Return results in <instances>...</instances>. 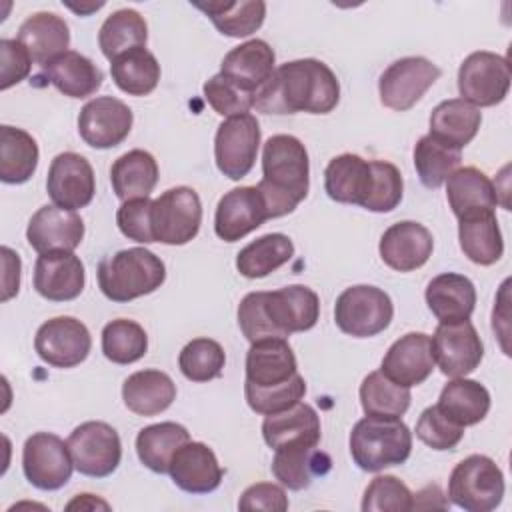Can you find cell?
Here are the masks:
<instances>
[{
	"mask_svg": "<svg viewBox=\"0 0 512 512\" xmlns=\"http://www.w3.org/2000/svg\"><path fill=\"white\" fill-rule=\"evenodd\" d=\"M340 100L336 74L316 58L280 64L256 92L254 108L264 114H328Z\"/></svg>",
	"mask_w": 512,
	"mask_h": 512,
	"instance_id": "obj_1",
	"label": "cell"
},
{
	"mask_svg": "<svg viewBox=\"0 0 512 512\" xmlns=\"http://www.w3.org/2000/svg\"><path fill=\"white\" fill-rule=\"evenodd\" d=\"M270 218H280L308 196L310 162L306 146L292 134H274L262 148V180L256 184Z\"/></svg>",
	"mask_w": 512,
	"mask_h": 512,
	"instance_id": "obj_2",
	"label": "cell"
},
{
	"mask_svg": "<svg viewBox=\"0 0 512 512\" xmlns=\"http://www.w3.org/2000/svg\"><path fill=\"white\" fill-rule=\"evenodd\" d=\"M96 276L102 294L122 304L158 290L166 280V266L146 248H126L102 258Z\"/></svg>",
	"mask_w": 512,
	"mask_h": 512,
	"instance_id": "obj_3",
	"label": "cell"
},
{
	"mask_svg": "<svg viewBox=\"0 0 512 512\" xmlns=\"http://www.w3.org/2000/svg\"><path fill=\"white\" fill-rule=\"evenodd\" d=\"M350 454L364 472L400 466L412 452L410 428L394 416H364L350 432Z\"/></svg>",
	"mask_w": 512,
	"mask_h": 512,
	"instance_id": "obj_4",
	"label": "cell"
},
{
	"mask_svg": "<svg viewBox=\"0 0 512 512\" xmlns=\"http://www.w3.org/2000/svg\"><path fill=\"white\" fill-rule=\"evenodd\" d=\"M504 488L500 466L484 454H472L450 472L448 500L468 512H490L500 506Z\"/></svg>",
	"mask_w": 512,
	"mask_h": 512,
	"instance_id": "obj_5",
	"label": "cell"
},
{
	"mask_svg": "<svg viewBox=\"0 0 512 512\" xmlns=\"http://www.w3.org/2000/svg\"><path fill=\"white\" fill-rule=\"evenodd\" d=\"M394 316L390 296L376 286L356 284L346 288L334 304L336 326L354 338H372L384 332Z\"/></svg>",
	"mask_w": 512,
	"mask_h": 512,
	"instance_id": "obj_6",
	"label": "cell"
},
{
	"mask_svg": "<svg viewBox=\"0 0 512 512\" xmlns=\"http://www.w3.org/2000/svg\"><path fill=\"white\" fill-rule=\"evenodd\" d=\"M202 224V202L194 188L176 186L152 200L150 226L154 242L182 246L196 238Z\"/></svg>",
	"mask_w": 512,
	"mask_h": 512,
	"instance_id": "obj_7",
	"label": "cell"
},
{
	"mask_svg": "<svg viewBox=\"0 0 512 512\" xmlns=\"http://www.w3.org/2000/svg\"><path fill=\"white\" fill-rule=\"evenodd\" d=\"M66 444L74 468L90 478L110 476L122 460V442L118 432L100 420H90L76 426Z\"/></svg>",
	"mask_w": 512,
	"mask_h": 512,
	"instance_id": "obj_8",
	"label": "cell"
},
{
	"mask_svg": "<svg viewBox=\"0 0 512 512\" xmlns=\"http://www.w3.org/2000/svg\"><path fill=\"white\" fill-rule=\"evenodd\" d=\"M510 90V64L504 56L478 50L458 68V92L472 106H496Z\"/></svg>",
	"mask_w": 512,
	"mask_h": 512,
	"instance_id": "obj_9",
	"label": "cell"
},
{
	"mask_svg": "<svg viewBox=\"0 0 512 512\" xmlns=\"http://www.w3.org/2000/svg\"><path fill=\"white\" fill-rule=\"evenodd\" d=\"M260 148V124L254 114H238L226 118L214 136V160L218 170L240 180L248 176Z\"/></svg>",
	"mask_w": 512,
	"mask_h": 512,
	"instance_id": "obj_10",
	"label": "cell"
},
{
	"mask_svg": "<svg viewBox=\"0 0 512 512\" xmlns=\"http://www.w3.org/2000/svg\"><path fill=\"white\" fill-rule=\"evenodd\" d=\"M440 74V68L424 56L400 58L380 74V102L390 110L406 112L426 94Z\"/></svg>",
	"mask_w": 512,
	"mask_h": 512,
	"instance_id": "obj_11",
	"label": "cell"
},
{
	"mask_svg": "<svg viewBox=\"0 0 512 512\" xmlns=\"http://www.w3.org/2000/svg\"><path fill=\"white\" fill-rule=\"evenodd\" d=\"M22 470L26 480L38 490L62 488L74 470L68 444L52 432L28 436L22 448Z\"/></svg>",
	"mask_w": 512,
	"mask_h": 512,
	"instance_id": "obj_12",
	"label": "cell"
},
{
	"mask_svg": "<svg viewBox=\"0 0 512 512\" xmlns=\"http://www.w3.org/2000/svg\"><path fill=\"white\" fill-rule=\"evenodd\" d=\"M430 342L434 364L450 378L474 372L484 358V344L470 320L440 322Z\"/></svg>",
	"mask_w": 512,
	"mask_h": 512,
	"instance_id": "obj_13",
	"label": "cell"
},
{
	"mask_svg": "<svg viewBox=\"0 0 512 512\" xmlns=\"http://www.w3.org/2000/svg\"><path fill=\"white\" fill-rule=\"evenodd\" d=\"M92 348V336L84 322L74 316H56L46 320L36 336V354L54 368H74L82 364Z\"/></svg>",
	"mask_w": 512,
	"mask_h": 512,
	"instance_id": "obj_14",
	"label": "cell"
},
{
	"mask_svg": "<svg viewBox=\"0 0 512 512\" xmlns=\"http://www.w3.org/2000/svg\"><path fill=\"white\" fill-rule=\"evenodd\" d=\"M132 122L134 116L126 102L114 96H96L78 114V134L88 146L108 150L128 138Z\"/></svg>",
	"mask_w": 512,
	"mask_h": 512,
	"instance_id": "obj_15",
	"label": "cell"
},
{
	"mask_svg": "<svg viewBox=\"0 0 512 512\" xmlns=\"http://www.w3.org/2000/svg\"><path fill=\"white\" fill-rule=\"evenodd\" d=\"M46 190L58 208L72 212L86 208L96 192L92 164L78 152H60L50 162Z\"/></svg>",
	"mask_w": 512,
	"mask_h": 512,
	"instance_id": "obj_16",
	"label": "cell"
},
{
	"mask_svg": "<svg viewBox=\"0 0 512 512\" xmlns=\"http://www.w3.org/2000/svg\"><path fill=\"white\" fill-rule=\"evenodd\" d=\"M270 220L266 202L256 186L228 190L216 206L214 232L224 242H236Z\"/></svg>",
	"mask_w": 512,
	"mask_h": 512,
	"instance_id": "obj_17",
	"label": "cell"
},
{
	"mask_svg": "<svg viewBox=\"0 0 512 512\" xmlns=\"http://www.w3.org/2000/svg\"><path fill=\"white\" fill-rule=\"evenodd\" d=\"M264 310L280 338L316 326L320 318L318 294L302 284L264 292Z\"/></svg>",
	"mask_w": 512,
	"mask_h": 512,
	"instance_id": "obj_18",
	"label": "cell"
},
{
	"mask_svg": "<svg viewBox=\"0 0 512 512\" xmlns=\"http://www.w3.org/2000/svg\"><path fill=\"white\" fill-rule=\"evenodd\" d=\"M432 250V232L414 220H402L388 226L378 244L382 262L396 272H412L422 268L432 256Z\"/></svg>",
	"mask_w": 512,
	"mask_h": 512,
	"instance_id": "obj_19",
	"label": "cell"
},
{
	"mask_svg": "<svg viewBox=\"0 0 512 512\" xmlns=\"http://www.w3.org/2000/svg\"><path fill=\"white\" fill-rule=\"evenodd\" d=\"M84 264L68 250L40 254L34 264V290L50 302H70L84 290Z\"/></svg>",
	"mask_w": 512,
	"mask_h": 512,
	"instance_id": "obj_20",
	"label": "cell"
},
{
	"mask_svg": "<svg viewBox=\"0 0 512 512\" xmlns=\"http://www.w3.org/2000/svg\"><path fill=\"white\" fill-rule=\"evenodd\" d=\"M434 370L432 342L424 332H408L400 336L384 354L380 372L398 386L412 388L428 380Z\"/></svg>",
	"mask_w": 512,
	"mask_h": 512,
	"instance_id": "obj_21",
	"label": "cell"
},
{
	"mask_svg": "<svg viewBox=\"0 0 512 512\" xmlns=\"http://www.w3.org/2000/svg\"><path fill=\"white\" fill-rule=\"evenodd\" d=\"M82 238H84L82 218L76 212L58 208L54 204H46L38 208L32 214L26 228V240L38 254L56 252V250L74 252V248L80 246Z\"/></svg>",
	"mask_w": 512,
	"mask_h": 512,
	"instance_id": "obj_22",
	"label": "cell"
},
{
	"mask_svg": "<svg viewBox=\"0 0 512 512\" xmlns=\"http://www.w3.org/2000/svg\"><path fill=\"white\" fill-rule=\"evenodd\" d=\"M168 474L172 482L188 494L214 492L224 476L214 450L204 442L190 440L174 452Z\"/></svg>",
	"mask_w": 512,
	"mask_h": 512,
	"instance_id": "obj_23",
	"label": "cell"
},
{
	"mask_svg": "<svg viewBox=\"0 0 512 512\" xmlns=\"http://www.w3.org/2000/svg\"><path fill=\"white\" fill-rule=\"evenodd\" d=\"M298 374L296 356L286 338H264L246 352V380L260 388L280 386Z\"/></svg>",
	"mask_w": 512,
	"mask_h": 512,
	"instance_id": "obj_24",
	"label": "cell"
},
{
	"mask_svg": "<svg viewBox=\"0 0 512 512\" xmlns=\"http://www.w3.org/2000/svg\"><path fill=\"white\" fill-rule=\"evenodd\" d=\"M276 54L266 40L254 38L232 48L220 64V74L232 80L242 90L256 96V92L274 74Z\"/></svg>",
	"mask_w": 512,
	"mask_h": 512,
	"instance_id": "obj_25",
	"label": "cell"
},
{
	"mask_svg": "<svg viewBox=\"0 0 512 512\" xmlns=\"http://www.w3.org/2000/svg\"><path fill=\"white\" fill-rule=\"evenodd\" d=\"M262 436L272 450L288 446H318L320 416L310 404L296 402L282 412L268 414L262 422Z\"/></svg>",
	"mask_w": 512,
	"mask_h": 512,
	"instance_id": "obj_26",
	"label": "cell"
},
{
	"mask_svg": "<svg viewBox=\"0 0 512 512\" xmlns=\"http://www.w3.org/2000/svg\"><path fill=\"white\" fill-rule=\"evenodd\" d=\"M372 188V162L358 154L334 156L324 170V190L340 204L364 206Z\"/></svg>",
	"mask_w": 512,
	"mask_h": 512,
	"instance_id": "obj_27",
	"label": "cell"
},
{
	"mask_svg": "<svg viewBox=\"0 0 512 512\" xmlns=\"http://www.w3.org/2000/svg\"><path fill=\"white\" fill-rule=\"evenodd\" d=\"M458 240L464 256L480 266H492L504 254V240L494 210H474L460 216Z\"/></svg>",
	"mask_w": 512,
	"mask_h": 512,
	"instance_id": "obj_28",
	"label": "cell"
},
{
	"mask_svg": "<svg viewBox=\"0 0 512 512\" xmlns=\"http://www.w3.org/2000/svg\"><path fill=\"white\" fill-rule=\"evenodd\" d=\"M426 304L438 322L470 320L476 306V288L464 274L444 272L426 286Z\"/></svg>",
	"mask_w": 512,
	"mask_h": 512,
	"instance_id": "obj_29",
	"label": "cell"
},
{
	"mask_svg": "<svg viewBox=\"0 0 512 512\" xmlns=\"http://www.w3.org/2000/svg\"><path fill=\"white\" fill-rule=\"evenodd\" d=\"M122 400L138 416H156L176 400V384L162 370H138L124 380Z\"/></svg>",
	"mask_w": 512,
	"mask_h": 512,
	"instance_id": "obj_30",
	"label": "cell"
},
{
	"mask_svg": "<svg viewBox=\"0 0 512 512\" xmlns=\"http://www.w3.org/2000/svg\"><path fill=\"white\" fill-rule=\"evenodd\" d=\"M42 68L48 82L68 98H88L104 80L102 70L88 56L74 50H66Z\"/></svg>",
	"mask_w": 512,
	"mask_h": 512,
	"instance_id": "obj_31",
	"label": "cell"
},
{
	"mask_svg": "<svg viewBox=\"0 0 512 512\" xmlns=\"http://www.w3.org/2000/svg\"><path fill=\"white\" fill-rule=\"evenodd\" d=\"M482 124L480 108L462 98L440 102L430 114V136L442 144L462 150L474 140Z\"/></svg>",
	"mask_w": 512,
	"mask_h": 512,
	"instance_id": "obj_32",
	"label": "cell"
},
{
	"mask_svg": "<svg viewBox=\"0 0 512 512\" xmlns=\"http://www.w3.org/2000/svg\"><path fill=\"white\" fill-rule=\"evenodd\" d=\"M18 40L28 48L36 64L46 66L70 46V28L54 12H36L18 28Z\"/></svg>",
	"mask_w": 512,
	"mask_h": 512,
	"instance_id": "obj_33",
	"label": "cell"
},
{
	"mask_svg": "<svg viewBox=\"0 0 512 512\" xmlns=\"http://www.w3.org/2000/svg\"><path fill=\"white\" fill-rule=\"evenodd\" d=\"M446 198L456 218L474 210H494L498 206L496 184L478 168H456L446 178Z\"/></svg>",
	"mask_w": 512,
	"mask_h": 512,
	"instance_id": "obj_34",
	"label": "cell"
},
{
	"mask_svg": "<svg viewBox=\"0 0 512 512\" xmlns=\"http://www.w3.org/2000/svg\"><path fill=\"white\" fill-rule=\"evenodd\" d=\"M330 466V456L316 446H288L274 450L272 474L282 486L304 490L316 476H324Z\"/></svg>",
	"mask_w": 512,
	"mask_h": 512,
	"instance_id": "obj_35",
	"label": "cell"
},
{
	"mask_svg": "<svg viewBox=\"0 0 512 512\" xmlns=\"http://www.w3.org/2000/svg\"><path fill=\"white\" fill-rule=\"evenodd\" d=\"M110 182L116 198L122 202L132 198H148L158 184V164L146 150L134 148L114 160Z\"/></svg>",
	"mask_w": 512,
	"mask_h": 512,
	"instance_id": "obj_36",
	"label": "cell"
},
{
	"mask_svg": "<svg viewBox=\"0 0 512 512\" xmlns=\"http://www.w3.org/2000/svg\"><path fill=\"white\" fill-rule=\"evenodd\" d=\"M458 426L482 422L490 410V392L484 384L470 378H452L440 392L436 404Z\"/></svg>",
	"mask_w": 512,
	"mask_h": 512,
	"instance_id": "obj_37",
	"label": "cell"
},
{
	"mask_svg": "<svg viewBox=\"0 0 512 512\" xmlns=\"http://www.w3.org/2000/svg\"><path fill=\"white\" fill-rule=\"evenodd\" d=\"M40 150L32 134L14 126H0V180L24 184L36 172Z\"/></svg>",
	"mask_w": 512,
	"mask_h": 512,
	"instance_id": "obj_38",
	"label": "cell"
},
{
	"mask_svg": "<svg viewBox=\"0 0 512 512\" xmlns=\"http://www.w3.org/2000/svg\"><path fill=\"white\" fill-rule=\"evenodd\" d=\"M114 84L130 96H148L160 80V64L146 46H136L110 62Z\"/></svg>",
	"mask_w": 512,
	"mask_h": 512,
	"instance_id": "obj_39",
	"label": "cell"
},
{
	"mask_svg": "<svg viewBox=\"0 0 512 512\" xmlns=\"http://www.w3.org/2000/svg\"><path fill=\"white\" fill-rule=\"evenodd\" d=\"M294 256L292 240L282 232L264 234L236 254V270L244 278H264Z\"/></svg>",
	"mask_w": 512,
	"mask_h": 512,
	"instance_id": "obj_40",
	"label": "cell"
},
{
	"mask_svg": "<svg viewBox=\"0 0 512 512\" xmlns=\"http://www.w3.org/2000/svg\"><path fill=\"white\" fill-rule=\"evenodd\" d=\"M202 10L216 30L230 38H244L256 32L266 18V4L262 0H240V2H192Z\"/></svg>",
	"mask_w": 512,
	"mask_h": 512,
	"instance_id": "obj_41",
	"label": "cell"
},
{
	"mask_svg": "<svg viewBox=\"0 0 512 512\" xmlns=\"http://www.w3.org/2000/svg\"><path fill=\"white\" fill-rule=\"evenodd\" d=\"M190 440L188 430L176 422H160L142 428L136 436V454L140 462L156 472L166 474L174 452Z\"/></svg>",
	"mask_w": 512,
	"mask_h": 512,
	"instance_id": "obj_42",
	"label": "cell"
},
{
	"mask_svg": "<svg viewBox=\"0 0 512 512\" xmlns=\"http://www.w3.org/2000/svg\"><path fill=\"white\" fill-rule=\"evenodd\" d=\"M146 40V20L132 8H120L112 12L98 30V46L110 62L136 46H146Z\"/></svg>",
	"mask_w": 512,
	"mask_h": 512,
	"instance_id": "obj_43",
	"label": "cell"
},
{
	"mask_svg": "<svg viewBox=\"0 0 512 512\" xmlns=\"http://www.w3.org/2000/svg\"><path fill=\"white\" fill-rule=\"evenodd\" d=\"M410 388L398 386L380 370L370 372L360 384V404L366 416L400 418L410 406Z\"/></svg>",
	"mask_w": 512,
	"mask_h": 512,
	"instance_id": "obj_44",
	"label": "cell"
},
{
	"mask_svg": "<svg viewBox=\"0 0 512 512\" xmlns=\"http://www.w3.org/2000/svg\"><path fill=\"white\" fill-rule=\"evenodd\" d=\"M462 154L456 148L442 144L430 134L422 136L414 146V168L420 182L434 190L440 188L446 178L460 166Z\"/></svg>",
	"mask_w": 512,
	"mask_h": 512,
	"instance_id": "obj_45",
	"label": "cell"
},
{
	"mask_svg": "<svg viewBox=\"0 0 512 512\" xmlns=\"http://www.w3.org/2000/svg\"><path fill=\"white\" fill-rule=\"evenodd\" d=\"M148 350L146 330L128 318H116L102 328V352L114 364H132Z\"/></svg>",
	"mask_w": 512,
	"mask_h": 512,
	"instance_id": "obj_46",
	"label": "cell"
},
{
	"mask_svg": "<svg viewBox=\"0 0 512 512\" xmlns=\"http://www.w3.org/2000/svg\"><path fill=\"white\" fill-rule=\"evenodd\" d=\"M224 364V348L212 338H194L178 354V368L192 382H208L218 378Z\"/></svg>",
	"mask_w": 512,
	"mask_h": 512,
	"instance_id": "obj_47",
	"label": "cell"
},
{
	"mask_svg": "<svg viewBox=\"0 0 512 512\" xmlns=\"http://www.w3.org/2000/svg\"><path fill=\"white\" fill-rule=\"evenodd\" d=\"M306 394V382L300 374H296L292 380L280 384V386H272V388H260L254 384L244 382V396L248 406L262 416L268 414H276L282 412L290 406H294L296 402H300Z\"/></svg>",
	"mask_w": 512,
	"mask_h": 512,
	"instance_id": "obj_48",
	"label": "cell"
},
{
	"mask_svg": "<svg viewBox=\"0 0 512 512\" xmlns=\"http://www.w3.org/2000/svg\"><path fill=\"white\" fill-rule=\"evenodd\" d=\"M412 510V492L396 476H376L364 490L362 512H408Z\"/></svg>",
	"mask_w": 512,
	"mask_h": 512,
	"instance_id": "obj_49",
	"label": "cell"
},
{
	"mask_svg": "<svg viewBox=\"0 0 512 512\" xmlns=\"http://www.w3.org/2000/svg\"><path fill=\"white\" fill-rule=\"evenodd\" d=\"M372 162V188L368 200L364 202V210L370 212H392L404 192V182L400 170L386 160H370Z\"/></svg>",
	"mask_w": 512,
	"mask_h": 512,
	"instance_id": "obj_50",
	"label": "cell"
},
{
	"mask_svg": "<svg viewBox=\"0 0 512 512\" xmlns=\"http://www.w3.org/2000/svg\"><path fill=\"white\" fill-rule=\"evenodd\" d=\"M202 92L210 108L226 118L246 114L250 108H254V94L242 90L220 72L204 82Z\"/></svg>",
	"mask_w": 512,
	"mask_h": 512,
	"instance_id": "obj_51",
	"label": "cell"
},
{
	"mask_svg": "<svg viewBox=\"0 0 512 512\" xmlns=\"http://www.w3.org/2000/svg\"><path fill=\"white\" fill-rule=\"evenodd\" d=\"M414 432L432 450H454L464 436V428L452 422L436 404L422 410Z\"/></svg>",
	"mask_w": 512,
	"mask_h": 512,
	"instance_id": "obj_52",
	"label": "cell"
},
{
	"mask_svg": "<svg viewBox=\"0 0 512 512\" xmlns=\"http://www.w3.org/2000/svg\"><path fill=\"white\" fill-rule=\"evenodd\" d=\"M150 210L152 200L150 198H132L120 204L116 212V224L120 232L140 244H152V226H150Z\"/></svg>",
	"mask_w": 512,
	"mask_h": 512,
	"instance_id": "obj_53",
	"label": "cell"
},
{
	"mask_svg": "<svg viewBox=\"0 0 512 512\" xmlns=\"http://www.w3.org/2000/svg\"><path fill=\"white\" fill-rule=\"evenodd\" d=\"M238 326L252 344L264 338H280L264 310V292H250L238 304Z\"/></svg>",
	"mask_w": 512,
	"mask_h": 512,
	"instance_id": "obj_54",
	"label": "cell"
},
{
	"mask_svg": "<svg viewBox=\"0 0 512 512\" xmlns=\"http://www.w3.org/2000/svg\"><path fill=\"white\" fill-rule=\"evenodd\" d=\"M0 56H2V70H0V88L8 90L10 86L22 82L32 70V56L28 48L16 38H2L0 40Z\"/></svg>",
	"mask_w": 512,
	"mask_h": 512,
	"instance_id": "obj_55",
	"label": "cell"
},
{
	"mask_svg": "<svg viewBox=\"0 0 512 512\" xmlns=\"http://www.w3.org/2000/svg\"><path fill=\"white\" fill-rule=\"evenodd\" d=\"M240 510H268V512H284L288 510V496L282 486L272 482H256L248 486L240 500Z\"/></svg>",
	"mask_w": 512,
	"mask_h": 512,
	"instance_id": "obj_56",
	"label": "cell"
},
{
	"mask_svg": "<svg viewBox=\"0 0 512 512\" xmlns=\"http://www.w3.org/2000/svg\"><path fill=\"white\" fill-rule=\"evenodd\" d=\"M2 266H4V274H2V302H8L12 296L18 294L20 288V256L8 248L2 246Z\"/></svg>",
	"mask_w": 512,
	"mask_h": 512,
	"instance_id": "obj_57",
	"label": "cell"
},
{
	"mask_svg": "<svg viewBox=\"0 0 512 512\" xmlns=\"http://www.w3.org/2000/svg\"><path fill=\"white\" fill-rule=\"evenodd\" d=\"M74 508H80V510H96V508H104L108 510V502L96 498L94 494H78L72 502L66 504V510H74Z\"/></svg>",
	"mask_w": 512,
	"mask_h": 512,
	"instance_id": "obj_58",
	"label": "cell"
}]
</instances>
